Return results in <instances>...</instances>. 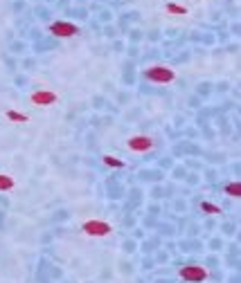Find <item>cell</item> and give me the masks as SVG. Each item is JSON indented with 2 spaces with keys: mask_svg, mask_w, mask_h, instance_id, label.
Instances as JSON below:
<instances>
[{
  "mask_svg": "<svg viewBox=\"0 0 241 283\" xmlns=\"http://www.w3.org/2000/svg\"><path fill=\"white\" fill-rule=\"evenodd\" d=\"M30 101H32L34 106L48 108V106H52V103L59 101V94L52 92V90H38V92H32V94H30Z\"/></svg>",
  "mask_w": 241,
  "mask_h": 283,
  "instance_id": "3957f363",
  "label": "cell"
},
{
  "mask_svg": "<svg viewBox=\"0 0 241 283\" xmlns=\"http://www.w3.org/2000/svg\"><path fill=\"white\" fill-rule=\"evenodd\" d=\"M174 70H169V67H162V65H156V67H149V70H144V79L149 81H158V83H169V81H174Z\"/></svg>",
  "mask_w": 241,
  "mask_h": 283,
  "instance_id": "7a4b0ae2",
  "label": "cell"
},
{
  "mask_svg": "<svg viewBox=\"0 0 241 283\" xmlns=\"http://www.w3.org/2000/svg\"><path fill=\"white\" fill-rule=\"evenodd\" d=\"M126 148L133 153H144L149 148H154V139L146 137V135H136V137H131L126 142Z\"/></svg>",
  "mask_w": 241,
  "mask_h": 283,
  "instance_id": "5b68a950",
  "label": "cell"
},
{
  "mask_svg": "<svg viewBox=\"0 0 241 283\" xmlns=\"http://www.w3.org/2000/svg\"><path fill=\"white\" fill-rule=\"evenodd\" d=\"M200 207H203L208 214H221V209H218V207H214V205H210V202H203Z\"/></svg>",
  "mask_w": 241,
  "mask_h": 283,
  "instance_id": "7c38bea8",
  "label": "cell"
},
{
  "mask_svg": "<svg viewBox=\"0 0 241 283\" xmlns=\"http://www.w3.org/2000/svg\"><path fill=\"white\" fill-rule=\"evenodd\" d=\"M104 160V164H108V166H118V169H122V166H126V162H122L120 157H113V155H104L102 157Z\"/></svg>",
  "mask_w": 241,
  "mask_h": 283,
  "instance_id": "9c48e42d",
  "label": "cell"
},
{
  "mask_svg": "<svg viewBox=\"0 0 241 283\" xmlns=\"http://www.w3.org/2000/svg\"><path fill=\"white\" fill-rule=\"evenodd\" d=\"M178 274H180V279H185V281H205V279L210 277V272L205 268H200V265H185Z\"/></svg>",
  "mask_w": 241,
  "mask_h": 283,
  "instance_id": "277c9868",
  "label": "cell"
},
{
  "mask_svg": "<svg viewBox=\"0 0 241 283\" xmlns=\"http://www.w3.org/2000/svg\"><path fill=\"white\" fill-rule=\"evenodd\" d=\"M14 178L7 173H0V191H10V189H14Z\"/></svg>",
  "mask_w": 241,
  "mask_h": 283,
  "instance_id": "52a82bcc",
  "label": "cell"
},
{
  "mask_svg": "<svg viewBox=\"0 0 241 283\" xmlns=\"http://www.w3.org/2000/svg\"><path fill=\"white\" fill-rule=\"evenodd\" d=\"M84 232H86L88 236L104 238L113 232V227H110L108 223H104V220H88V223H84Z\"/></svg>",
  "mask_w": 241,
  "mask_h": 283,
  "instance_id": "6da1fadb",
  "label": "cell"
},
{
  "mask_svg": "<svg viewBox=\"0 0 241 283\" xmlns=\"http://www.w3.org/2000/svg\"><path fill=\"white\" fill-rule=\"evenodd\" d=\"M167 11H169V13H178V16H182V13H187V7H182V4H167Z\"/></svg>",
  "mask_w": 241,
  "mask_h": 283,
  "instance_id": "8fae6325",
  "label": "cell"
},
{
  "mask_svg": "<svg viewBox=\"0 0 241 283\" xmlns=\"http://www.w3.org/2000/svg\"><path fill=\"white\" fill-rule=\"evenodd\" d=\"M226 193L230 198H239V193H241V187H239V182H232V184H228L226 187Z\"/></svg>",
  "mask_w": 241,
  "mask_h": 283,
  "instance_id": "30bf717a",
  "label": "cell"
},
{
  "mask_svg": "<svg viewBox=\"0 0 241 283\" xmlns=\"http://www.w3.org/2000/svg\"><path fill=\"white\" fill-rule=\"evenodd\" d=\"M50 31L54 36H61V38H70V36H77L79 34V27L72 25V22H52Z\"/></svg>",
  "mask_w": 241,
  "mask_h": 283,
  "instance_id": "8992f818",
  "label": "cell"
},
{
  "mask_svg": "<svg viewBox=\"0 0 241 283\" xmlns=\"http://www.w3.org/2000/svg\"><path fill=\"white\" fill-rule=\"evenodd\" d=\"M5 115H7V119L18 121V124H20V121H30V117L25 115V112H18V110H7Z\"/></svg>",
  "mask_w": 241,
  "mask_h": 283,
  "instance_id": "ba28073f",
  "label": "cell"
}]
</instances>
